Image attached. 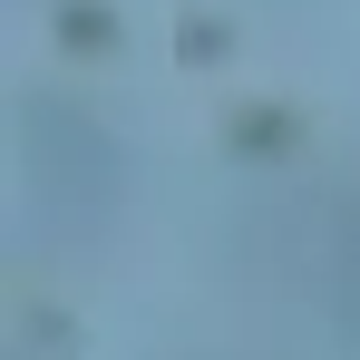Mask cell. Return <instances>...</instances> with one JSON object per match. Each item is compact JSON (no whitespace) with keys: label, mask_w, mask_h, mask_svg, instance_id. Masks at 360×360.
<instances>
[{"label":"cell","mask_w":360,"mask_h":360,"mask_svg":"<svg viewBox=\"0 0 360 360\" xmlns=\"http://www.w3.org/2000/svg\"><path fill=\"white\" fill-rule=\"evenodd\" d=\"M273 136H283V117L263 108V117H243V156H273Z\"/></svg>","instance_id":"1"}]
</instances>
